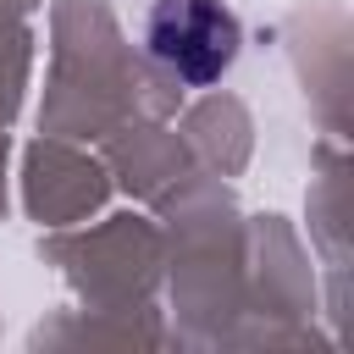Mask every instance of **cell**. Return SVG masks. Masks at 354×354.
Returning a JSON list of instances; mask_svg holds the SVG:
<instances>
[{"label": "cell", "instance_id": "6da1fadb", "mask_svg": "<svg viewBox=\"0 0 354 354\" xmlns=\"http://www.w3.org/2000/svg\"><path fill=\"white\" fill-rule=\"evenodd\" d=\"M144 39H149V55L194 88L216 83L238 61V44H243L238 17L221 0H155Z\"/></svg>", "mask_w": 354, "mask_h": 354}]
</instances>
